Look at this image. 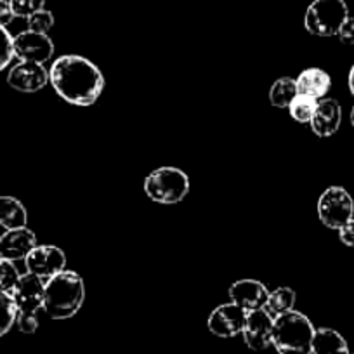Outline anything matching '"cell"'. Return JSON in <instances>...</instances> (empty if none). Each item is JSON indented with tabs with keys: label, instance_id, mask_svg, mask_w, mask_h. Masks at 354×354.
Masks as SVG:
<instances>
[{
	"label": "cell",
	"instance_id": "1",
	"mask_svg": "<svg viewBox=\"0 0 354 354\" xmlns=\"http://www.w3.org/2000/svg\"><path fill=\"white\" fill-rule=\"evenodd\" d=\"M49 82L59 97L77 106L94 104L104 88V77L100 68L77 54L57 57L49 71Z\"/></svg>",
	"mask_w": 354,
	"mask_h": 354
},
{
	"label": "cell",
	"instance_id": "2",
	"mask_svg": "<svg viewBox=\"0 0 354 354\" xmlns=\"http://www.w3.org/2000/svg\"><path fill=\"white\" fill-rule=\"evenodd\" d=\"M85 301V285L78 273L64 270L46 281L44 311L53 319L73 318Z\"/></svg>",
	"mask_w": 354,
	"mask_h": 354
},
{
	"label": "cell",
	"instance_id": "3",
	"mask_svg": "<svg viewBox=\"0 0 354 354\" xmlns=\"http://www.w3.org/2000/svg\"><path fill=\"white\" fill-rule=\"evenodd\" d=\"M315 332L308 316L292 309L274 318L271 344L278 354H313Z\"/></svg>",
	"mask_w": 354,
	"mask_h": 354
},
{
	"label": "cell",
	"instance_id": "4",
	"mask_svg": "<svg viewBox=\"0 0 354 354\" xmlns=\"http://www.w3.org/2000/svg\"><path fill=\"white\" fill-rule=\"evenodd\" d=\"M145 193L160 205H176L188 196L189 179L181 169L160 167L146 177Z\"/></svg>",
	"mask_w": 354,
	"mask_h": 354
},
{
	"label": "cell",
	"instance_id": "5",
	"mask_svg": "<svg viewBox=\"0 0 354 354\" xmlns=\"http://www.w3.org/2000/svg\"><path fill=\"white\" fill-rule=\"evenodd\" d=\"M349 18V9L344 0H315L304 16V26L311 35L333 37Z\"/></svg>",
	"mask_w": 354,
	"mask_h": 354
},
{
	"label": "cell",
	"instance_id": "6",
	"mask_svg": "<svg viewBox=\"0 0 354 354\" xmlns=\"http://www.w3.org/2000/svg\"><path fill=\"white\" fill-rule=\"evenodd\" d=\"M319 221L330 230H339L354 216V200L342 186H330L318 200Z\"/></svg>",
	"mask_w": 354,
	"mask_h": 354
},
{
	"label": "cell",
	"instance_id": "7",
	"mask_svg": "<svg viewBox=\"0 0 354 354\" xmlns=\"http://www.w3.org/2000/svg\"><path fill=\"white\" fill-rule=\"evenodd\" d=\"M26 271L30 274L49 280L54 274L61 273L66 268V255L59 247L54 245H37L25 259Z\"/></svg>",
	"mask_w": 354,
	"mask_h": 354
},
{
	"label": "cell",
	"instance_id": "8",
	"mask_svg": "<svg viewBox=\"0 0 354 354\" xmlns=\"http://www.w3.org/2000/svg\"><path fill=\"white\" fill-rule=\"evenodd\" d=\"M44 295H46V281L35 274H21L12 288L11 297L18 308V315H37L44 309Z\"/></svg>",
	"mask_w": 354,
	"mask_h": 354
},
{
	"label": "cell",
	"instance_id": "9",
	"mask_svg": "<svg viewBox=\"0 0 354 354\" xmlns=\"http://www.w3.org/2000/svg\"><path fill=\"white\" fill-rule=\"evenodd\" d=\"M12 46H15V57H18L19 61L44 64L54 54L53 40L46 33L30 32V30L16 35Z\"/></svg>",
	"mask_w": 354,
	"mask_h": 354
},
{
	"label": "cell",
	"instance_id": "10",
	"mask_svg": "<svg viewBox=\"0 0 354 354\" xmlns=\"http://www.w3.org/2000/svg\"><path fill=\"white\" fill-rule=\"evenodd\" d=\"M247 315L248 311H245L243 308L236 306L234 302H227V304L219 306L210 313L207 326L214 335L231 339V337H236L238 333L243 332Z\"/></svg>",
	"mask_w": 354,
	"mask_h": 354
},
{
	"label": "cell",
	"instance_id": "11",
	"mask_svg": "<svg viewBox=\"0 0 354 354\" xmlns=\"http://www.w3.org/2000/svg\"><path fill=\"white\" fill-rule=\"evenodd\" d=\"M8 84L19 93H39L49 84V71L40 63L19 61L9 71Z\"/></svg>",
	"mask_w": 354,
	"mask_h": 354
},
{
	"label": "cell",
	"instance_id": "12",
	"mask_svg": "<svg viewBox=\"0 0 354 354\" xmlns=\"http://www.w3.org/2000/svg\"><path fill=\"white\" fill-rule=\"evenodd\" d=\"M273 325L274 318H271L264 309H255L248 311L247 322L243 326L245 344L252 351H264L266 347L271 346V337H273Z\"/></svg>",
	"mask_w": 354,
	"mask_h": 354
},
{
	"label": "cell",
	"instance_id": "13",
	"mask_svg": "<svg viewBox=\"0 0 354 354\" xmlns=\"http://www.w3.org/2000/svg\"><path fill=\"white\" fill-rule=\"evenodd\" d=\"M37 247L35 233L28 227H18V230H8L0 236V257L8 261H21Z\"/></svg>",
	"mask_w": 354,
	"mask_h": 354
},
{
	"label": "cell",
	"instance_id": "14",
	"mask_svg": "<svg viewBox=\"0 0 354 354\" xmlns=\"http://www.w3.org/2000/svg\"><path fill=\"white\" fill-rule=\"evenodd\" d=\"M268 295H270L268 287L257 280H238L230 288L231 302L243 308L245 311L264 309Z\"/></svg>",
	"mask_w": 354,
	"mask_h": 354
},
{
	"label": "cell",
	"instance_id": "15",
	"mask_svg": "<svg viewBox=\"0 0 354 354\" xmlns=\"http://www.w3.org/2000/svg\"><path fill=\"white\" fill-rule=\"evenodd\" d=\"M340 120H342L340 104L335 100H322L318 101L309 125L318 138H330L339 131Z\"/></svg>",
	"mask_w": 354,
	"mask_h": 354
},
{
	"label": "cell",
	"instance_id": "16",
	"mask_svg": "<svg viewBox=\"0 0 354 354\" xmlns=\"http://www.w3.org/2000/svg\"><path fill=\"white\" fill-rule=\"evenodd\" d=\"M295 85H297V94L319 101L332 87V78L322 68H308L295 78Z\"/></svg>",
	"mask_w": 354,
	"mask_h": 354
},
{
	"label": "cell",
	"instance_id": "17",
	"mask_svg": "<svg viewBox=\"0 0 354 354\" xmlns=\"http://www.w3.org/2000/svg\"><path fill=\"white\" fill-rule=\"evenodd\" d=\"M28 223V212L25 205L15 196H0V226L8 230L25 227Z\"/></svg>",
	"mask_w": 354,
	"mask_h": 354
},
{
	"label": "cell",
	"instance_id": "18",
	"mask_svg": "<svg viewBox=\"0 0 354 354\" xmlns=\"http://www.w3.org/2000/svg\"><path fill=\"white\" fill-rule=\"evenodd\" d=\"M313 354H351L346 339L332 328H318L313 337Z\"/></svg>",
	"mask_w": 354,
	"mask_h": 354
},
{
	"label": "cell",
	"instance_id": "19",
	"mask_svg": "<svg viewBox=\"0 0 354 354\" xmlns=\"http://www.w3.org/2000/svg\"><path fill=\"white\" fill-rule=\"evenodd\" d=\"M295 304V292L290 287H280L277 290L270 292L268 295V301H266L264 311L271 316V318H277V316L283 315L294 309Z\"/></svg>",
	"mask_w": 354,
	"mask_h": 354
},
{
	"label": "cell",
	"instance_id": "20",
	"mask_svg": "<svg viewBox=\"0 0 354 354\" xmlns=\"http://www.w3.org/2000/svg\"><path fill=\"white\" fill-rule=\"evenodd\" d=\"M295 96H297V85L290 77L278 78L270 88V103L274 108H288Z\"/></svg>",
	"mask_w": 354,
	"mask_h": 354
},
{
	"label": "cell",
	"instance_id": "21",
	"mask_svg": "<svg viewBox=\"0 0 354 354\" xmlns=\"http://www.w3.org/2000/svg\"><path fill=\"white\" fill-rule=\"evenodd\" d=\"M316 106H318V100H313V97L297 94V96L294 97V101L290 103V106H288V111H290L292 118L297 120L299 124H309L313 115H315Z\"/></svg>",
	"mask_w": 354,
	"mask_h": 354
},
{
	"label": "cell",
	"instance_id": "22",
	"mask_svg": "<svg viewBox=\"0 0 354 354\" xmlns=\"http://www.w3.org/2000/svg\"><path fill=\"white\" fill-rule=\"evenodd\" d=\"M18 308L8 292H0V337H4L16 323Z\"/></svg>",
	"mask_w": 354,
	"mask_h": 354
},
{
	"label": "cell",
	"instance_id": "23",
	"mask_svg": "<svg viewBox=\"0 0 354 354\" xmlns=\"http://www.w3.org/2000/svg\"><path fill=\"white\" fill-rule=\"evenodd\" d=\"M19 271L12 261H8V259L0 257V292H8L11 294L12 288L16 287L19 280Z\"/></svg>",
	"mask_w": 354,
	"mask_h": 354
},
{
	"label": "cell",
	"instance_id": "24",
	"mask_svg": "<svg viewBox=\"0 0 354 354\" xmlns=\"http://www.w3.org/2000/svg\"><path fill=\"white\" fill-rule=\"evenodd\" d=\"M15 18H26L35 15L37 11H42L46 0H9Z\"/></svg>",
	"mask_w": 354,
	"mask_h": 354
},
{
	"label": "cell",
	"instance_id": "25",
	"mask_svg": "<svg viewBox=\"0 0 354 354\" xmlns=\"http://www.w3.org/2000/svg\"><path fill=\"white\" fill-rule=\"evenodd\" d=\"M15 37L6 30V26H0V71L4 70L6 66L11 64L15 59V46H12Z\"/></svg>",
	"mask_w": 354,
	"mask_h": 354
},
{
	"label": "cell",
	"instance_id": "26",
	"mask_svg": "<svg viewBox=\"0 0 354 354\" xmlns=\"http://www.w3.org/2000/svg\"><path fill=\"white\" fill-rule=\"evenodd\" d=\"M53 26H54V16H53V12L46 11V9H42V11H37L35 15H32L28 18L30 32L46 33L47 35V32H49Z\"/></svg>",
	"mask_w": 354,
	"mask_h": 354
},
{
	"label": "cell",
	"instance_id": "27",
	"mask_svg": "<svg viewBox=\"0 0 354 354\" xmlns=\"http://www.w3.org/2000/svg\"><path fill=\"white\" fill-rule=\"evenodd\" d=\"M16 323L18 328L23 333H33L39 328V316L37 315H18L16 316Z\"/></svg>",
	"mask_w": 354,
	"mask_h": 354
},
{
	"label": "cell",
	"instance_id": "28",
	"mask_svg": "<svg viewBox=\"0 0 354 354\" xmlns=\"http://www.w3.org/2000/svg\"><path fill=\"white\" fill-rule=\"evenodd\" d=\"M337 37L340 39V42L344 44H354V18H347L346 21H344V25L340 26L339 33H337Z\"/></svg>",
	"mask_w": 354,
	"mask_h": 354
},
{
	"label": "cell",
	"instance_id": "29",
	"mask_svg": "<svg viewBox=\"0 0 354 354\" xmlns=\"http://www.w3.org/2000/svg\"><path fill=\"white\" fill-rule=\"evenodd\" d=\"M337 231H339V238L344 245H347V247H354V219H351L349 223H346Z\"/></svg>",
	"mask_w": 354,
	"mask_h": 354
},
{
	"label": "cell",
	"instance_id": "30",
	"mask_svg": "<svg viewBox=\"0 0 354 354\" xmlns=\"http://www.w3.org/2000/svg\"><path fill=\"white\" fill-rule=\"evenodd\" d=\"M12 19H15V12L9 0H0V26H8Z\"/></svg>",
	"mask_w": 354,
	"mask_h": 354
},
{
	"label": "cell",
	"instance_id": "31",
	"mask_svg": "<svg viewBox=\"0 0 354 354\" xmlns=\"http://www.w3.org/2000/svg\"><path fill=\"white\" fill-rule=\"evenodd\" d=\"M349 88H351V94L354 96V66L351 68L349 71Z\"/></svg>",
	"mask_w": 354,
	"mask_h": 354
},
{
	"label": "cell",
	"instance_id": "32",
	"mask_svg": "<svg viewBox=\"0 0 354 354\" xmlns=\"http://www.w3.org/2000/svg\"><path fill=\"white\" fill-rule=\"evenodd\" d=\"M351 125L354 127V106H353V110H351Z\"/></svg>",
	"mask_w": 354,
	"mask_h": 354
}]
</instances>
